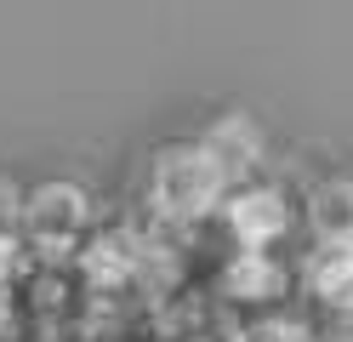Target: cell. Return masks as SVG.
<instances>
[{
  "instance_id": "2",
  "label": "cell",
  "mask_w": 353,
  "mask_h": 342,
  "mask_svg": "<svg viewBox=\"0 0 353 342\" xmlns=\"http://www.w3.org/2000/svg\"><path fill=\"white\" fill-rule=\"evenodd\" d=\"M29 228H34L46 245L69 240L74 228H80V194H74V189H63V182H57V189H40L34 205H29Z\"/></svg>"
},
{
  "instance_id": "1",
  "label": "cell",
  "mask_w": 353,
  "mask_h": 342,
  "mask_svg": "<svg viewBox=\"0 0 353 342\" xmlns=\"http://www.w3.org/2000/svg\"><path fill=\"white\" fill-rule=\"evenodd\" d=\"M211 177H216L211 154H205V160H200V154H176V160L160 166V194H165L171 211H194V205L211 194Z\"/></svg>"
}]
</instances>
